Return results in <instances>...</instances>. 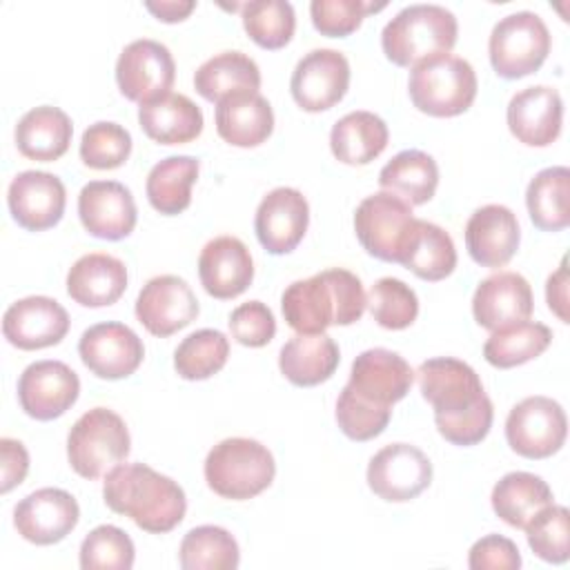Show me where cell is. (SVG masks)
Listing matches in <instances>:
<instances>
[{
	"label": "cell",
	"instance_id": "obj_45",
	"mask_svg": "<svg viewBox=\"0 0 570 570\" xmlns=\"http://www.w3.org/2000/svg\"><path fill=\"white\" fill-rule=\"evenodd\" d=\"M134 557L136 548L129 534L109 523L94 528L80 543L82 570H129Z\"/></svg>",
	"mask_w": 570,
	"mask_h": 570
},
{
	"label": "cell",
	"instance_id": "obj_39",
	"mask_svg": "<svg viewBox=\"0 0 570 570\" xmlns=\"http://www.w3.org/2000/svg\"><path fill=\"white\" fill-rule=\"evenodd\" d=\"M401 265L423 281H443L456 267V249L452 236L443 227L419 218L416 234Z\"/></svg>",
	"mask_w": 570,
	"mask_h": 570
},
{
	"label": "cell",
	"instance_id": "obj_35",
	"mask_svg": "<svg viewBox=\"0 0 570 570\" xmlns=\"http://www.w3.org/2000/svg\"><path fill=\"white\" fill-rule=\"evenodd\" d=\"M194 87L205 100L218 102L238 91H258L261 69L243 51H220L196 69Z\"/></svg>",
	"mask_w": 570,
	"mask_h": 570
},
{
	"label": "cell",
	"instance_id": "obj_30",
	"mask_svg": "<svg viewBox=\"0 0 570 570\" xmlns=\"http://www.w3.org/2000/svg\"><path fill=\"white\" fill-rule=\"evenodd\" d=\"M338 361V345L325 332L296 334L278 352V367L283 376L298 387H312L327 381L336 372Z\"/></svg>",
	"mask_w": 570,
	"mask_h": 570
},
{
	"label": "cell",
	"instance_id": "obj_52",
	"mask_svg": "<svg viewBox=\"0 0 570 570\" xmlns=\"http://www.w3.org/2000/svg\"><path fill=\"white\" fill-rule=\"evenodd\" d=\"M0 456H2V483L0 492L7 494L11 488L20 485L29 472V452L16 439H0Z\"/></svg>",
	"mask_w": 570,
	"mask_h": 570
},
{
	"label": "cell",
	"instance_id": "obj_36",
	"mask_svg": "<svg viewBox=\"0 0 570 570\" xmlns=\"http://www.w3.org/2000/svg\"><path fill=\"white\" fill-rule=\"evenodd\" d=\"M525 205L537 229H566L570 225V169L557 165L534 174L525 189Z\"/></svg>",
	"mask_w": 570,
	"mask_h": 570
},
{
	"label": "cell",
	"instance_id": "obj_49",
	"mask_svg": "<svg viewBox=\"0 0 570 570\" xmlns=\"http://www.w3.org/2000/svg\"><path fill=\"white\" fill-rule=\"evenodd\" d=\"M229 332L245 347H263L276 334V318L272 309L261 301H247L232 309Z\"/></svg>",
	"mask_w": 570,
	"mask_h": 570
},
{
	"label": "cell",
	"instance_id": "obj_11",
	"mask_svg": "<svg viewBox=\"0 0 570 570\" xmlns=\"http://www.w3.org/2000/svg\"><path fill=\"white\" fill-rule=\"evenodd\" d=\"M176 78L171 51L151 38L129 42L116 60V82L125 98L142 105L167 94Z\"/></svg>",
	"mask_w": 570,
	"mask_h": 570
},
{
	"label": "cell",
	"instance_id": "obj_53",
	"mask_svg": "<svg viewBox=\"0 0 570 570\" xmlns=\"http://www.w3.org/2000/svg\"><path fill=\"white\" fill-rule=\"evenodd\" d=\"M546 301H548L550 312H554L561 323L570 321V316H568V269H566V258L561 261L559 269L548 276Z\"/></svg>",
	"mask_w": 570,
	"mask_h": 570
},
{
	"label": "cell",
	"instance_id": "obj_23",
	"mask_svg": "<svg viewBox=\"0 0 570 570\" xmlns=\"http://www.w3.org/2000/svg\"><path fill=\"white\" fill-rule=\"evenodd\" d=\"M412 381L414 372L401 354L385 347H372L354 358L347 385L363 399L392 407L410 392Z\"/></svg>",
	"mask_w": 570,
	"mask_h": 570
},
{
	"label": "cell",
	"instance_id": "obj_19",
	"mask_svg": "<svg viewBox=\"0 0 570 570\" xmlns=\"http://www.w3.org/2000/svg\"><path fill=\"white\" fill-rule=\"evenodd\" d=\"M7 205L20 227L42 232L60 223L67 205V191L56 174L29 169L20 171L9 183Z\"/></svg>",
	"mask_w": 570,
	"mask_h": 570
},
{
	"label": "cell",
	"instance_id": "obj_54",
	"mask_svg": "<svg viewBox=\"0 0 570 570\" xmlns=\"http://www.w3.org/2000/svg\"><path fill=\"white\" fill-rule=\"evenodd\" d=\"M145 9L151 11L163 22H180L196 9V2L194 0H160V2L147 0Z\"/></svg>",
	"mask_w": 570,
	"mask_h": 570
},
{
	"label": "cell",
	"instance_id": "obj_8",
	"mask_svg": "<svg viewBox=\"0 0 570 570\" xmlns=\"http://www.w3.org/2000/svg\"><path fill=\"white\" fill-rule=\"evenodd\" d=\"M488 53L497 76L505 80L523 78L546 62L550 53V31L534 11L510 13L492 27Z\"/></svg>",
	"mask_w": 570,
	"mask_h": 570
},
{
	"label": "cell",
	"instance_id": "obj_46",
	"mask_svg": "<svg viewBox=\"0 0 570 570\" xmlns=\"http://www.w3.org/2000/svg\"><path fill=\"white\" fill-rule=\"evenodd\" d=\"M392 419V407L376 405L350 385H345L336 399V423L341 432L352 441H370L379 436Z\"/></svg>",
	"mask_w": 570,
	"mask_h": 570
},
{
	"label": "cell",
	"instance_id": "obj_15",
	"mask_svg": "<svg viewBox=\"0 0 570 570\" xmlns=\"http://www.w3.org/2000/svg\"><path fill=\"white\" fill-rule=\"evenodd\" d=\"M350 62L336 49H314L305 53L289 80V91L296 105L305 111L332 109L347 94Z\"/></svg>",
	"mask_w": 570,
	"mask_h": 570
},
{
	"label": "cell",
	"instance_id": "obj_50",
	"mask_svg": "<svg viewBox=\"0 0 570 570\" xmlns=\"http://www.w3.org/2000/svg\"><path fill=\"white\" fill-rule=\"evenodd\" d=\"M494 419V407L492 401L485 396L479 401L472 410L456 414L452 419H434L439 434L450 441L452 445H474L483 441L492 428Z\"/></svg>",
	"mask_w": 570,
	"mask_h": 570
},
{
	"label": "cell",
	"instance_id": "obj_28",
	"mask_svg": "<svg viewBox=\"0 0 570 570\" xmlns=\"http://www.w3.org/2000/svg\"><path fill=\"white\" fill-rule=\"evenodd\" d=\"M216 131L234 147H256L274 131V111L258 91H238L216 102Z\"/></svg>",
	"mask_w": 570,
	"mask_h": 570
},
{
	"label": "cell",
	"instance_id": "obj_5",
	"mask_svg": "<svg viewBox=\"0 0 570 570\" xmlns=\"http://www.w3.org/2000/svg\"><path fill=\"white\" fill-rule=\"evenodd\" d=\"M476 87L472 65L452 53L414 65L407 80L412 105L434 118H450L468 111L476 98Z\"/></svg>",
	"mask_w": 570,
	"mask_h": 570
},
{
	"label": "cell",
	"instance_id": "obj_42",
	"mask_svg": "<svg viewBox=\"0 0 570 570\" xmlns=\"http://www.w3.org/2000/svg\"><path fill=\"white\" fill-rule=\"evenodd\" d=\"M247 36L263 49L285 47L296 29L294 7L287 0H252L240 7Z\"/></svg>",
	"mask_w": 570,
	"mask_h": 570
},
{
	"label": "cell",
	"instance_id": "obj_38",
	"mask_svg": "<svg viewBox=\"0 0 570 570\" xmlns=\"http://www.w3.org/2000/svg\"><path fill=\"white\" fill-rule=\"evenodd\" d=\"M552 341V330L537 321H521L494 330L483 345V356L499 370L523 365L541 356Z\"/></svg>",
	"mask_w": 570,
	"mask_h": 570
},
{
	"label": "cell",
	"instance_id": "obj_33",
	"mask_svg": "<svg viewBox=\"0 0 570 570\" xmlns=\"http://www.w3.org/2000/svg\"><path fill=\"white\" fill-rule=\"evenodd\" d=\"M550 485L532 472H508L492 488L494 514L512 528L523 530L528 521L552 503Z\"/></svg>",
	"mask_w": 570,
	"mask_h": 570
},
{
	"label": "cell",
	"instance_id": "obj_18",
	"mask_svg": "<svg viewBox=\"0 0 570 570\" xmlns=\"http://www.w3.org/2000/svg\"><path fill=\"white\" fill-rule=\"evenodd\" d=\"M309 225L307 198L294 187H276L263 196L254 216V232L263 249L274 256L289 254Z\"/></svg>",
	"mask_w": 570,
	"mask_h": 570
},
{
	"label": "cell",
	"instance_id": "obj_10",
	"mask_svg": "<svg viewBox=\"0 0 570 570\" xmlns=\"http://www.w3.org/2000/svg\"><path fill=\"white\" fill-rule=\"evenodd\" d=\"M423 399L434 407V419H452L472 410L488 394L479 374L459 358H428L416 370Z\"/></svg>",
	"mask_w": 570,
	"mask_h": 570
},
{
	"label": "cell",
	"instance_id": "obj_20",
	"mask_svg": "<svg viewBox=\"0 0 570 570\" xmlns=\"http://www.w3.org/2000/svg\"><path fill=\"white\" fill-rule=\"evenodd\" d=\"M78 216L82 227L102 240L129 236L138 220L131 191L118 180H91L78 194Z\"/></svg>",
	"mask_w": 570,
	"mask_h": 570
},
{
	"label": "cell",
	"instance_id": "obj_24",
	"mask_svg": "<svg viewBox=\"0 0 570 570\" xmlns=\"http://www.w3.org/2000/svg\"><path fill=\"white\" fill-rule=\"evenodd\" d=\"M198 276L205 292L214 298L240 296L254 278V261L247 245L236 236L212 238L200 249Z\"/></svg>",
	"mask_w": 570,
	"mask_h": 570
},
{
	"label": "cell",
	"instance_id": "obj_13",
	"mask_svg": "<svg viewBox=\"0 0 570 570\" xmlns=\"http://www.w3.org/2000/svg\"><path fill=\"white\" fill-rule=\"evenodd\" d=\"M78 354L85 367L98 379L118 381L138 370L145 356L140 336L125 323H96L82 332Z\"/></svg>",
	"mask_w": 570,
	"mask_h": 570
},
{
	"label": "cell",
	"instance_id": "obj_31",
	"mask_svg": "<svg viewBox=\"0 0 570 570\" xmlns=\"http://www.w3.org/2000/svg\"><path fill=\"white\" fill-rule=\"evenodd\" d=\"M73 125L69 116L51 105L29 109L16 125V147L29 160H58L71 142Z\"/></svg>",
	"mask_w": 570,
	"mask_h": 570
},
{
	"label": "cell",
	"instance_id": "obj_2",
	"mask_svg": "<svg viewBox=\"0 0 570 570\" xmlns=\"http://www.w3.org/2000/svg\"><path fill=\"white\" fill-rule=\"evenodd\" d=\"M367 307L363 283L343 267L294 281L281 296L287 325L298 334H323L330 325H352Z\"/></svg>",
	"mask_w": 570,
	"mask_h": 570
},
{
	"label": "cell",
	"instance_id": "obj_41",
	"mask_svg": "<svg viewBox=\"0 0 570 570\" xmlns=\"http://www.w3.org/2000/svg\"><path fill=\"white\" fill-rule=\"evenodd\" d=\"M229 356V341L220 330H196L174 352V367L185 381H205L220 372Z\"/></svg>",
	"mask_w": 570,
	"mask_h": 570
},
{
	"label": "cell",
	"instance_id": "obj_16",
	"mask_svg": "<svg viewBox=\"0 0 570 570\" xmlns=\"http://www.w3.org/2000/svg\"><path fill=\"white\" fill-rule=\"evenodd\" d=\"M198 298L185 278L163 274L149 278L136 298V316L154 336H171L196 321Z\"/></svg>",
	"mask_w": 570,
	"mask_h": 570
},
{
	"label": "cell",
	"instance_id": "obj_17",
	"mask_svg": "<svg viewBox=\"0 0 570 570\" xmlns=\"http://www.w3.org/2000/svg\"><path fill=\"white\" fill-rule=\"evenodd\" d=\"M78 501L60 488H40L13 508V525L18 534L36 546L62 541L78 525Z\"/></svg>",
	"mask_w": 570,
	"mask_h": 570
},
{
	"label": "cell",
	"instance_id": "obj_22",
	"mask_svg": "<svg viewBox=\"0 0 570 570\" xmlns=\"http://www.w3.org/2000/svg\"><path fill=\"white\" fill-rule=\"evenodd\" d=\"M505 118L519 142L528 147H548L561 134V94L548 85L525 87L510 98Z\"/></svg>",
	"mask_w": 570,
	"mask_h": 570
},
{
	"label": "cell",
	"instance_id": "obj_51",
	"mask_svg": "<svg viewBox=\"0 0 570 570\" xmlns=\"http://www.w3.org/2000/svg\"><path fill=\"white\" fill-rule=\"evenodd\" d=\"M468 566L472 570H517L521 566V554L512 539L488 534L470 548Z\"/></svg>",
	"mask_w": 570,
	"mask_h": 570
},
{
	"label": "cell",
	"instance_id": "obj_6",
	"mask_svg": "<svg viewBox=\"0 0 570 570\" xmlns=\"http://www.w3.org/2000/svg\"><path fill=\"white\" fill-rule=\"evenodd\" d=\"M131 450L129 430L120 414L91 407L69 430L67 459L76 474L98 479L127 459Z\"/></svg>",
	"mask_w": 570,
	"mask_h": 570
},
{
	"label": "cell",
	"instance_id": "obj_32",
	"mask_svg": "<svg viewBox=\"0 0 570 570\" xmlns=\"http://www.w3.org/2000/svg\"><path fill=\"white\" fill-rule=\"evenodd\" d=\"M387 125L372 111H350L330 131V147L345 165H367L387 147Z\"/></svg>",
	"mask_w": 570,
	"mask_h": 570
},
{
	"label": "cell",
	"instance_id": "obj_40",
	"mask_svg": "<svg viewBox=\"0 0 570 570\" xmlns=\"http://www.w3.org/2000/svg\"><path fill=\"white\" fill-rule=\"evenodd\" d=\"M183 570H234L240 561V550L229 530L220 525L191 528L178 550Z\"/></svg>",
	"mask_w": 570,
	"mask_h": 570
},
{
	"label": "cell",
	"instance_id": "obj_48",
	"mask_svg": "<svg viewBox=\"0 0 570 570\" xmlns=\"http://www.w3.org/2000/svg\"><path fill=\"white\" fill-rule=\"evenodd\" d=\"M385 2H363V0H312L309 16L316 31L330 38H345L356 31L367 13L383 9Z\"/></svg>",
	"mask_w": 570,
	"mask_h": 570
},
{
	"label": "cell",
	"instance_id": "obj_4",
	"mask_svg": "<svg viewBox=\"0 0 570 570\" xmlns=\"http://www.w3.org/2000/svg\"><path fill=\"white\" fill-rule=\"evenodd\" d=\"M205 481L223 499L245 501L267 490L276 474L272 452L256 439L218 441L205 459Z\"/></svg>",
	"mask_w": 570,
	"mask_h": 570
},
{
	"label": "cell",
	"instance_id": "obj_44",
	"mask_svg": "<svg viewBox=\"0 0 570 570\" xmlns=\"http://www.w3.org/2000/svg\"><path fill=\"white\" fill-rule=\"evenodd\" d=\"M367 305L372 318L385 330H405L419 316V298L416 292L405 285L401 278H379L370 294Z\"/></svg>",
	"mask_w": 570,
	"mask_h": 570
},
{
	"label": "cell",
	"instance_id": "obj_21",
	"mask_svg": "<svg viewBox=\"0 0 570 570\" xmlns=\"http://www.w3.org/2000/svg\"><path fill=\"white\" fill-rule=\"evenodd\" d=\"M69 332L67 309L49 296H27L11 303L2 316V334L18 350L58 345Z\"/></svg>",
	"mask_w": 570,
	"mask_h": 570
},
{
	"label": "cell",
	"instance_id": "obj_43",
	"mask_svg": "<svg viewBox=\"0 0 570 570\" xmlns=\"http://www.w3.org/2000/svg\"><path fill=\"white\" fill-rule=\"evenodd\" d=\"M530 550L548 563H566L570 557V512L566 505H546L523 528Z\"/></svg>",
	"mask_w": 570,
	"mask_h": 570
},
{
	"label": "cell",
	"instance_id": "obj_27",
	"mask_svg": "<svg viewBox=\"0 0 570 570\" xmlns=\"http://www.w3.org/2000/svg\"><path fill=\"white\" fill-rule=\"evenodd\" d=\"M127 289V267L102 252L80 256L67 274V294L85 307L114 305Z\"/></svg>",
	"mask_w": 570,
	"mask_h": 570
},
{
	"label": "cell",
	"instance_id": "obj_1",
	"mask_svg": "<svg viewBox=\"0 0 570 570\" xmlns=\"http://www.w3.org/2000/svg\"><path fill=\"white\" fill-rule=\"evenodd\" d=\"M102 499L116 514L129 517L140 530L165 534L187 512L183 488L145 463H118L102 483Z\"/></svg>",
	"mask_w": 570,
	"mask_h": 570
},
{
	"label": "cell",
	"instance_id": "obj_7",
	"mask_svg": "<svg viewBox=\"0 0 570 570\" xmlns=\"http://www.w3.org/2000/svg\"><path fill=\"white\" fill-rule=\"evenodd\" d=\"M416 223L412 207L390 191L365 196L354 212V232L363 249L385 263L403 261L414 234Z\"/></svg>",
	"mask_w": 570,
	"mask_h": 570
},
{
	"label": "cell",
	"instance_id": "obj_29",
	"mask_svg": "<svg viewBox=\"0 0 570 570\" xmlns=\"http://www.w3.org/2000/svg\"><path fill=\"white\" fill-rule=\"evenodd\" d=\"M142 131L160 145L191 142L203 131V111L185 94L167 91L138 107Z\"/></svg>",
	"mask_w": 570,
	"mask_h": 570
},
{
	"label": "cell",
	"instance_id": "obj_9",
	"mask_svg": "<svg viewBox=\"0 0 570 570\" xmlns=\"http://www.w3.org/2000/svg\"><path fill=\"white\" fill-rule=\"evenodd\" d=\"M568 434L563 407L550 396L519 401L505 419L508 445L525 459H548L561 450Z\"/></svg>",
	"mask_w": 570,
	"mask_h": 570
},
{
	"label": "cell",
	"instance_id": "obj_37",
	"mask_svg": "<svg viewBox=\"0 0 570 570\" xmlns=\"http://www.w3.org/2000/svg\"><path fill=\"white\" fill-rule=\"evenodd\" d=\"M198 160L194 156H167L156 163L147 176V200L165 214L176 216L191 203V185L198 178Z\"/></svg>",
	"mask_w": 570,
	"mask_h": 570
},
{
	"label": "cell",
	"instance_id": "obj_34",
	"mask_svg": "<svg viewBox=\"0 0 570 570\" xmlns=\"http://www.w3.org/2000/svg\"><path fill=\"white\" fill-rule=\"evenodd\" d=\"M379 185L410 207L423 205L434 196L439 185L436 160L421 149H403L379 171Z\"/></svg>",
	"mask_w": 570,
	"mask_h": 570
},
{
	"label": "cell",
	"instance_id": "obj_25",
	"mask_svg": "<svg viewBox=\"0 0 570 570\" xmlns=\"http://www.w3.org/2000/svg\"><path fill=\"white\" fill-rule=\"evenodd\" d=\"M521 229L505 205H483L465 223V247L481 267H503L519 249Z\"/></svg>",
	"mask_w": 570,
	"mask_h": 570
},
{
	"label": "cell",
	"instance_id": "obj_14",
	"mask_svg": "<svg viewBox=\"0 0 570 570\" xmlns=\"http://www.w3.org/2000/svg\"><path fill=\"white\" fill-rule=\"evenodd\" d=\"M80 394L78 374L62 361H36L18 379V401L27 416L51 421L62 416Z\"/></svg>",
	"mask_w": 570,
	"mask_h": 570
},
{
	"label": "cell",
	"instance_id": "obj_3",
	"mask_svg": "<svg viewBox=\"0 0 570 570\" xmlns=\"http://www.w3.org/2000/svg\"><path fill=\"white\" fill-rule=\"evenodd\" d=\"M459 24L441 4L403 7L381 31V47L387 60L399 67H414L428 58L450 53L456 45Z\"/></svg>",
	"mask_w": 570,
	"mask_h": 570
},
{
	"label": "cell",
	"instance_id": "obj_12",
	"mask_svg": "<svg viewBox=\"0 0 570 570\" xmlns=\"http://www.w3.org/2000/svg\"><path fill=\"white\" fill-rule=\"evenodd\" d=\"M430 483L432 463L416 445L410 443H390L367 463V485L383 501H410Z\"/></svg>",
	"mask_w": 570,
	"mask_h": 570
},
{
	"label": "cell",
	"instance_id": "obj_47",
	"mask_svg": "<svg viewBox=\"0 0 570 570\" xmlns=\"http://www.w3.org/2000/svg\"><path fill=\"white\" fill-rule=\"evenodd\" d=\"M131 154L129 131L109 120L94 122L80 138V158L91 169H116Z\"/></svg>",
	"mask_w": 570,
	"mask_h": 570
},
{
	"label": "cell",
	"instance_id": "obj_26",
	"mask_svg": "<svg viewBox=\"0 0 570 570\" xmlns=\"http://www.w3.org/2000/svg\"><path fill=\"white\" fill-rule=\"evenodd\" d=\"M474 321L485 330H501L532 314L530 283L517 272H499L483 278L472 296Z\"/></svg>",
	"mask_w": 570,
	"mask_h": 570
}]
</instances>
